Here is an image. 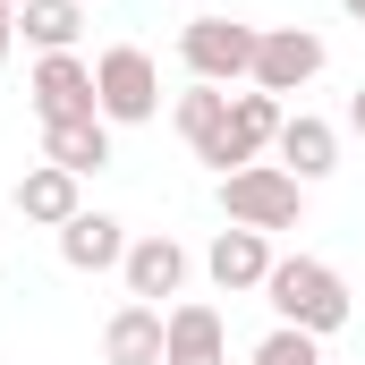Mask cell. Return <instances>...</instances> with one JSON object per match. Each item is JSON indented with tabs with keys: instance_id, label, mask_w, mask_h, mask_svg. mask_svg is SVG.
<instances>
[{
	"instance_id": "obj_7",
	"label": "cell",
	"mask_w": 365,
	"mask_h": 365,
	"mask_svg": "<svg viewBox=\"0 0 365 365\" xmlns=\"http://www.w3.org/2000/svg\"><path fill=\"white\" fill-rule=\"evenodd\" d=\"M119 280H128V297L136 306H162V297H179L187 289V247L179 238H128V264H119Z\"/></svg>"
},
{
	"instance_id": "obj_20",
	"label": "cell",
	"mask_w": 365,
	"mask_h": 365,
	"mask_svg": "<svg viewBox=\"0 0 365 365\" xmlns=\"http://www.w3.org/2000/svg\"><path fill=\"white\" fill-rule=\"evenodd\" d=\"M349 128H357V136H365V86L349 93Z\"/></svg>"
},
{
	"instance_id": "obj_12",
	"label": "cell",
	"mask_w": 365,
	"mask_h": 365,
	"mask_svg": "<svg viewBox=\"0 0 365 365\" xmlns=\"http://www.w3.org/2000/svg\"><path fill=\"white\" fill-rule=\"evenodd\" d=\"M77 187H86V179H68L60 162H34V170L17 179V195H9V204H17L26 221H43V230H68V221L86 212V195H77Z\"/></svg>"
},
{
	"instance_id": "obj_21",
	"label": "cell",
	"mask_w": 365,
	"mask_h": 365,
	"mask_svg": "<svg viewBox=\"0 0 365 365\" xmlns=\"http://www.w3.org/2000/svg\"><path fill=\"white\" fill-rule=\"evenodd\" d=\"M340 9H349V17H357V26H365V0H340Z\"/></svg>"
},
{
	"instance_id": "obj_15",
	"label": "cell",
	"mask_w": 365,
	"mask_h": 365,
	"mask_svg": "<svg viewBox=\"0 0 365 365\" xmlns=\"http://www.w3.org/2000/svg\"><path fill=\"white\" fill-rule=\"evenodd\" d=\"M162 340H170L162 306H119L110 331H102V357L110 365H162Z\"/></svg>"
},
{
	"instance_id": "obj_14",
	"label": "cell",
	"mask_w": 365,
	"mask_h": 365,
	"mask_svg": "<svg viewBox=\"0 0 365 365\" xmlns=\"http://www.w3.org/2000/svg\"><path fill=\"white\" fill-rule=\"evenodd\" d=\"M43 162H60L68 179L110 170V119H60V128H43Z\"/></svg>"
},
{
	"instance_id": "obj_4",
	"label": "cell",
	"mask_w": 365,
	"mask_h": 365,
	"mask_svg": "<svg viewBox=\"0 0 365 365\" xmlns=\"http://www.w3.org/2000/svg\"><path fill=\"white\" fill-rule=\"evenodd\" d=\"M255 43H264V26L195 17V26L179 34V60L195 68V86H238V77H255Z\"/></svg>"
},
{
	"instance_id": "obj_6",
	"label": "cell",
	"mask_w": 365,
	"mask_h": 365,
	"mask_svg": "<svg viewBox=\"0 0 365 365\" xmlns=\"http://www.w3.org/2000/svg\"><path fill=\"white\" fill-rule=\"evenodd\" d=\"M26 93H34V119H43V128H60V119H102V102H93V68L77 60V51H43Z\"/></svg>"
},
{
	"instance_id": "obj_3",
	"label": "cell",
	"mask_w": 365,
	"mask_h": 365,
	"mask_svg": "<svg viewBox=\"0 0 365 365\" xmlns=\"http://www.w3.org/2000/svg\"><path fill=\"white\" fill-rule=\"evenodd\" d=\"M93 102H102V119H110V128L153 119V110H162V68H153V51L110 43V51L93 60Z\"/></svg>"
},
{
	"instance_id": "obj_9",
	"label": "cell",
	"mask_w": 365,
	"mask_h": 365,
	"mask_svg": "<svg viewBox=\"0 0 365 365\" xmlns=\"http://www.w3.org/2000/svg\"><path fill=\"white\" fill-rule=\"evenodd\" d=\"M272 238H264V230H221V238H212V247H204V272H212V289H221V297H238V289H264V280H272Z\"/></svg>"
},
{
	"instance_id": "obj_2",
	"label": "cell",
	"mask_w": 365,
	"mask_h": 365,
	"mask_svg": "<svg viewBox=\"0 0 365 365\" xmlns=\"http://www.w3.org/2000/svg\"><path fill=\"white\" fill-rule=\"evenodd\" d=\"M221 212H230V230H297V212H306V187L289 179L280 162H247V170H230L221 179Z\"/></svg>"
},
{
	"instance_id": "obj_13",
	"label": "cell",
	"mask_w": 365,
	"mask_h": 365,
	"mask_svg": "<svg viewBox=\"0 0 365 365\" xmlns=\"http://www.w3.org/2000/svg\"><path fill=\"white\" fill-rule=\"evenodd\" d=\"M60 264H68V272H119V264H128V230H119L110 212H77V221L60 230Z\"/></svg>"
},
{
	"instance_id": "obj_18",
	"label": "cell",
	"mask_w": 365,
	"mask_h": 365,
	"mask_svg": "<svg viewBox=\"0 0 365 365\" xmlns=\"http://www.w3.org/2000/svg\"><path fill=\"white\" fill-rule=\"evenodd\" d=\"M247 365H323V349H314V331H289V323H280L272 340H255Z\"/></svg>"
},
{
	"instance_id": "obj_5",
	"label": "cell",
	"mask_w": 365,
	"mask_h": 365,
	"mask_svg": "<svg viewBox=\"0 0 365 365\" xmlns=\"http://www.w3.org/2000/svg\"><path fill=\"white\" fill-rule=\"evenodd\" d=\"M323 34H306V26H264V43H255V77L247 86H264V93H297V86H314L323 77Z\"/></svg>"
},
{
	"instance_id": "obj_17",
	"label": "cell",
	"mask_w": 365,
	"mask_h": 365,
	"mask_svg": "<svg viewBox=\"0 0 365 365\" xmlns=\"http://www.w3.org/2000/svg\"><path fill=\"white\" fill-rule=\"evenodd\" d=\"M77 26H86V0H26V9H17V34H26L34 51H68Z\"/></svg>"
},
{
	"instance_id": "obj_1",
	"label": "cell",
	"mask_w": 365,
	"mask_h": 365,
	"mask_svg": "<svg viewBox=\"0 0 365 365\" xmlns=\"http://www.w3.org/2000/svg\"><path fill=\"white\" fill-rule=\"evenodd\" d=\"M264 297H272V314L289 331H340L349 323V280L331 272V264H314V255H280L272 280H264Z\"/></svg>"
},
{
	"instance_id": "obj_16",
	"label": "cell",
	"mask_w": 365,
	"mask_h": 365,
	"mask_svg": "<svg viewBox=\"0 0 365 365\" xmlns=\"http://www.w3.org/2000/svg\"><path fill=\"white\" fill-rule=\"evenodd\" d=\"M280 119H289V110H280V93H230V153H238V170H247V162H264V145H272L280 136Z\"/></svg>"
},
{
	"instance_id": "obj_10",
	"label": "cell",
	"mask_w": 365,
	"mask_h": 365,
	"mask_svg": "<svg viewBox=\"0 0 365 365\" xmlns=\"http://www.w3.org/2000/svg\"><path fill=\"white\" fill-rule=\"evenodd\" d=\"M179 136L195 145V162H212L221 179L238 170V153H230V93L221 86H187L179 93Z\"/></svg>"
},
{
	"instance_id": "obj_8",
	"label": "cell",
	"mask_w": 365,
	"mask_h": 365,
	"mask_svg": "<svg viewBox=\"0 0 365 365\" xmlns=\"http://www.w3.org/2000/svg\"><path fill=\"white\" fill-rule=\"evenodd\" d=\"M272 153H280V170H289L297 187H314V179L340 170V136H331V119H314V110H289V119H280Z\"/></svg>"
},
{
	"instance_id": "obj_11",
	"label": "cell",
	"mask_w": 365,
	"mask_h": 365,
	"mask_svg": "<svg viewBox=\"0 0 365 365\" xmlns=\"http://www.w3.org/2000/svg\"><path fill=\"white\" fill-rule=\"evenodd\" d=\"M162 323H170V340H162V365H230V331H221V306L187 297V306H170Z\"/></svg>"
},
{
	"instance_id": "obj_19",
	"label": "cell",
	"mask_w": 365,
	"mask_h": 365,
	"mask_svg": "<svg viewBox=\"0 0 365 365\" xmlns=\"http://www.w3.org/2000/svg\"><path fill=\"white\" fill-rule=\"evenodd\" d=\"M9 43H17V9L0 0V60H9Z\"/></svg>"
}]
</instances>
